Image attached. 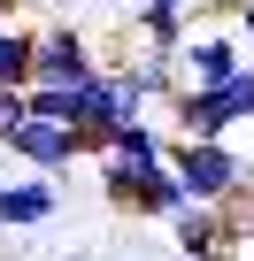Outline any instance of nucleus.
Here are the masks:
<instances>
[{
  "label": "nucleus",
  "mask_w": 254,
  "mask_h": 261,
  "mask_svg": "<svg viewBox=\"0 0 254 261\" xmlns=\"http://www.w3.org/2000/svg\"><path fill=\"white\" fill-rule=\"evenodd\" d=\"M193 8H200V0H139V39H147V54H177Z\"/></svg>",
  "instance_id": "obj_10"
},
{
  "label": "nucleus",
  "mask_w": 254,
  "mask_h": 261,
  "mask_svg": "<svg viewBox=\"0 0 254 261\" xmlns=\"http://www.w3.org/2000/svg\"><path fill=\"white\" fill-rule=\"evenodd\" d=\"M93 69H100V54H93V39H85V31H70V23L39 31V54H31V85H62V92H77Z\"/></svg>",
  "instance_id": "obj_5"
},
{
  "label": "nucleus",
  "mask_w": 254,
  "mask_h": 261,
  "mask_svg": "<svg viewBox=\"0 0 254 261\" xmlns=\"http://www.w3.org/2000/svg\"><path fill=\"white\" fill-rule=\"evenodd\" d=\"M24 100H31V123H70V130H77V92H62V85H31Z\"/></svg>",
  "instance_id": "obj_12"
},
{
  "label": "nucleus",
  "mask_w": 254,
  "mask_h": 261,
  "mask_svg": "<svg viewBox=\"0 0 254 261\" xmlns=\"http://www.w3.org/2000/svg\"><path fill=\"white\" fill-rule=\"evenodd\" d=\"M246 62H254V54L239 46V31H231V16H223V0L193 8V23H185V39H177V54H170L177 85H193V92H208V85H231Z\"/></svg>",
  "instance_id": "obj_1"
},
{
  "label": "nucleus",
  "mask_w": 254,
  "mask_h": 261,
  "mask_svg": "<svg viewBox=\"0 0 254 261\" xmlns=\"http://www.w3.org/2000/svg\"><path fill=\"white\" fill-rule=\"evenodd\" d=\"M0 154H8V162H24L31 177H54V169H70L85 146H77V130H70V123H24Z\"/></svg>",
  "instance_id": "obj_6"
},
{
  "label": "nucleus",
  "mask_w": 254,
  "mask_h": 261,
  "mask_svg": "<svg viewBox=\"0 0 254 261\" xmlns=\"http://www.w3.org/2000/svg\"><path fill=\"white\" fill-rule=\"evenodd\" d=\"M62 215V185L54 177H8L0 185V230H47Z\"/></svg>",
  "instance_id": "obj_8"
},
{
  "label": "nucleus",
  "mask_w": 254,
  "mask_h": 261,
  "mask_svg": "<svg viewBox=\"0 0 254 261\" xmlns=\"http://www.w3.org/2000/svg\"><path fill=\"white\" fill-rule=\"evenodd\" d=\"M0 23H24V0H0Z\"/></svg>",
  "instance_id": "obj_15"
},
{
  "label": "nucleus",
  "mask_w": 254,
  "mask_h": 261,
  "mask_svg": "<svg viewBox=\"0 0 254 261\" xmlns=\"http://www.w3.org/2000/svg\"><path fill=\"white\" fill-rule=\"evenodd\" d=\"M170 177L185 185L193 207H223L231 192H246V162L223 146V139H170Z\"/></svg>",
  "instance_id": "obj_2"
},
{
  "label": "nucleus",
  "mask_w": 254,
  "mask_h": 261,
  "mask_svg": "<svg viewBox=\"0 0 254 261\" xmlns=\"http://www.w3.org/2000/svg\"><path fill=\"white\" fill-rule=\"evenodd\" d=\"M223 16H231V31H239V46L254 54V0H223Z\"/></svg>",
  "instance_id": "obj_14"
},
{
  "label": "nucleus",
  "mask_w": 254,
  "mask_h": 261,
  "mask_svg": "<svg viewBox=\"0 0 254 261\" xmlns=\"http://www.w3.org/2000/svg\"><path fill=\"white\" fill-rule=\"evenodd\" d=\"M100 162H123V169H162L170 162V130L162 123H123L116 139H108V154Z\"/></svg>",
  "instance_id": "obj_9"
},
{
  "label": "nucleus",
  "mask_w": 254,
  "mask_h": 261,
  "mask_svg": "<svg viewBox=\"0 0 254 261\" xmlns=\"http://www.w3.org/2000/svg\"><path fill=\"white\" fill-rule=\"evenodd\" d=\"M0 185H8V177H0Z\"/></svg>",
  "instance_id": "obj_16"
},
{
  "label": "nucleus",
  "mask_w": 254,
  "mask_h": 261,
  "mask_svg": "<svg viewBox=\"0 0 254 261\" xmlns=\"http://www.w3.org/2000/svg\"><path fill=\"white\" fill-rule=\"evenodd\" d=\"M170 238H177L185 261H239V230H231L223 207H185V215L170 223Z\"/></svg>",
  "instance_id": "obj_7"
},
{
  "label": "nucleus",
  "mask_w": 254,
  "mask_h": 261,
  "mask_svg": "<svg viewBox=\"0 0 254 261\" xmlns=\"http://www.w3.org/2000/svg\"><path fill=\"white\" fill-rule=\"evenodd\" d=\"M31 54H39L31 23H0V85L8 92H31Z\"/></svg>",
  "instance_id": "obj_11"
},
{
  "label": "nucleus",
  "mask_w": 254,
  "mask_h": 261,
  "mask_svg": "<svg viewBox=\"0 0 254 261\" xmlns=\"http://www.w3.org/2000/svg\"><path fill=\"white\" fill-rule=\"evenodd\" d=\"M100 192H108V207H123V215H147V223H177L193 200H185V185L170 177V162L162 169H123V162H100Z\"/></svg>",
  "instance_id": "obj_3"
},
{
  "label": "nucleus",
  "mask_w": 254,
  "mask_h": 261,
  "mask_svg": "<svg viewBox=\"0 0 254 261\" xmlns=\"http://www.w3.org/2000/svg\"><path fill=\"white\" fill-rule=\"evenodd\" d=\"M123 123H131V108H123V77L100 62V69L77 85V146H85V154H108V139H116Z\"/></svg>",
  "instance_id": "obj_4"
},
{
  "label": "nucleus",
  "mask_w": 254,
  "mask_h": 261,
  "mask_svg": "<svg viewBox=\"0 0 254 261\" xmlns=\"http://www.w3.org/2000/svg\"><path fill=\"white\" fill-rule=\"evenodd\" d=\"M24 123H31V100H24V92H8V85H0V146H8V139H16Z\"/></svg>",
  "instance_id": "obj_13"
}]
</instances>
